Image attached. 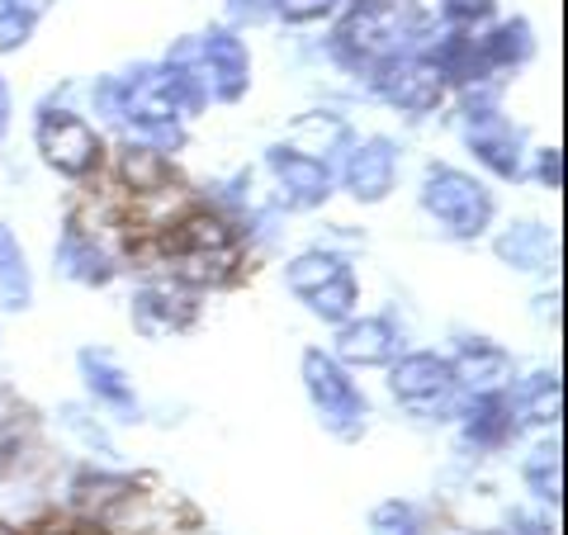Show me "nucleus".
I'll return each instance as SVG.
<instances>
[{
    "instance_id": "1",
    "label": "nucleus",
    "mask_w": 568,
    "mask_h": 535,
    "mask_svg": "<svg viewBox=\"0 0 568 535\" xmlns=\"http://www.w3.org/2000/svg\"><path fill=\"white\" fill-rule=\"evenodd\" d=\"M422 209L436 219V228L446 238H459V242H474L488 233L493 223V190L484 181H474L469 171L459 166H432L422 181Z\"/></svg>"
},
{
    "instance_id": "2",
    "label": "nucleus",
    "mask_w": 568,
    "mask_h": 535,
    "mask_svg": "<svg viewBox=\"0 0 568 535\" xmlns=\"http://www.w3.org/2000/svg\"><path fill=\"white\" fill-rule=\"evenodd\" d=\"M171 58L200 81L204 100L233 104L246 95V85H252V52H246V39H237L233 29H209L200 39L175 43Z\"/></svg>"
},
{
    "instance_id": "3",
    "label": "nucleus",
    "mask_w": 568,
    "mask_h": 535,
    "mask_svg": "<svg viewBox=\"0 0 568 535\" xmlns=\"http://www.w3.org/2000/svg\"><path fill=\"white\" fill-rule=\"evenodd\" d=\"M162 256L171 265L175 280L185 284H204V280H223L237 261V242L227 233L223 219H209V213H190L162 238Z\"/></svg>"
},
{
    "instance_id": "4",
    "label": "nucleus",
    "mask_w": 568,
    "mask_h": 535,
    "mask_svg": "<svg viewBox=\"0 0 568 535\" xmlns=\"http://www.w3.org/2000/svg\"><path fill=\"white\" fill-rule=\"evenodd\" d=\"M304 388L317 407V422L327 426L332 436L355 441L369 426V403L361 394V384L351 380V370L327 351H308L304 355Z\"/></svg>"
},
{
    "instance_id": "5",
    "label": "nucleus",
    "mask_w": 568,
    "mask_h": 535,
    "mask_svg": "<svg viewBox=\"0 0 568 535\" xmlns=\"http://www.w3.org/2000/svg\"><path fill=\"white\" fill-rule=\"evenodd\" d=\"M284 280H290V290L304 299L308 313L323 317V323L342 327L346 317H355V309H361V284H355L351 265L342 256H332V252L294 256L290 271H284Z\"/></svg>"
},
{
    "instance_id": "6",
    "label": "nucleus",
    "mask_w": 568,
    "mask_h": 535,
    "mask_svg": "<svg viewBox=\"0 0 568 535\" xmlns=\"http://www.w3.org/2000/svg\"><path fill=\"white\" fill-rule=\"evenodd\" d=\"M388 384H394V398L422 422H440L459 413V380L446 355H432V351L398 355Z\"/></svg>"
},
{
    "instance_id": "7",
    "label": "nucleus",
    "mask_w": 568,
    "mask_h": 535,
    "mask_svg": "<svg viewBox=\"0 0 568 535\" xmlns=\"http://www.w3.org/2000/svg\"><path fill=\"white\" fill-rule=\"evenodd\" d=\"M39 152H43V162L52 171H62V175H91L100 166V133L85 123L81 114H71V110H48L39 114Z\"/></svg>"
},
{
    "instance_id": "8",
    "label": "nucleus",
    "mask_w": 568,
    "mask_h": 535,
    "mask_svg": "<svg viewBox=\"0 0 568 535\" xmlns=\"http://www.w3.org/2000/svg\"><path fill=\"white\" fill-rule=\"evenodd\" d=\"M375 91L407 114H432L440 104V95H446V77H440L422 52H403V58L384 62L375 71Z\"/></svg>"
},
{
    "instance_id": "9",
    "label": "nucleus",
    "mask_w": 568,
    "mask_h": 535,
    "mask_svg": "<svg viewBox=\"0 0 568 535\" xmlns=\"http://www.w3.org/2000/svg\"><path fill=\"white\" fill-rule=\"evenodd\" d=\"M398 181V148L388 138H365L346 152V166H342V185L351 200L361 204H379L388 190Z\"/></svg>"
},
{
    "instance_id": "10",
    "label": "nucleus",
    "mask_w": 568,
    "mask_h": 535,
    "mask_svg": "<svg viewBox=\"0 0 568 535\" xmlns=\"http://www.w3.org/2000/svg\"><path fill=\"white\" fill-rule=\"evenodd\" d=\"M271 171L280 181V194L290 200L294 209H313L323 204L332 194V171L317 152H304V148H275L271 152Z\"/></svg>"
},
{
    "instance_id": "11",
    "label": "nucleus",
    "mask_w": 568,
    "mask_h": 535,
    "mask_svg": "<svg viewBox=\"0 0 568 535\" xmlns=\"http://www.w3.org/2000/svg\"><path fill=\"white\" fill-rule=\"evenodd\" d=\"M403 342L388 317H346L336 336V361L342 365H394Z\"/></svg>"
},
{
    "instance_id": "12",
    "label": "nucleus",
    "mask_w": 568,
    "mask_h": 535,
    "mask_svg": "<svg viewBox=\"0 0 568 535\" xmlns=\"http://www.w3.org/2000/svg\"><path fill=\"white\" fill-rule=\"evenodd\" d=\"M81 374H85V388H91V398L104 407V413H114L123 422L138 417L133 380L123 374V365L114 361L110 351H81Z\"/></svg>"
},
{
    "instance_id": "13",
    "label": "nucleus",
    "mask_w": 568,
    "mask_h": 535,
    "mask_svg": "<svg viewBox=\"0 0 568 535\" xmlns=\"http://www.w3.org/2000/svg\"><path fill=\"white\" fill-rule=\"evenodd\" d=\"M459 388H474V394H503L511 384V361L503 346L484 342V336H474V342L459 351V361H450Z\"/></svg>"
},
{
    "instance_id": "14",
    "label": "nucleus",
    "mask_w": 568,
    "mask_h": 535,
    "mask_svg": "<svg viewBox=\"0 0 568 535\" xmlns=\"http://www.w3.org/2000/svg\"><path fill=\"white\" fill-rule=\"evenodd\" d=\"M58 265L71 275V280H81V284H104L114 275V265L110 256H104V246L85 233V228L71 223L67 233H62V246H58Z\"/></svg>"
},
{
    "instance_id": "15",
    "label": "nucleus",
    "mask_w": 568,
    "mask_h": 535,
    "mask_svg": "<svg viewBox=\"0 0 568 535\" xmlns=\"http://www.w3.org/2000/svg\"><path fill=\"white\" fill-rule=\"evenodd\" d=\"M497 256L511 261L517 271H545V261L555 256V238H549L540 223H511L507 233L497 238Z\"/></svg>"
},
{
    "instance_id": "16",
    "label": "nucleus",
    "mask_w": 568,
    "mask_h": 535,
    "mask_svg": "<svg viewBox=\"0 0 568 535\" xmlns=\"http://www.w3.org/2000/svg\"><path fill=\"white\" fill-rule=\"evenodd\" d=\"M190 323V303H175L171 290H142L133 299V327L148 332V336H166V332H181Z\"/></svg>"
},
{
    "instance_id": "17",
    "label": "nucleus",
    "mask_w": 568,
    "mask_h": 535,
    "mask_svg": "<svg viewBox=\"0 0 568 535\" xmlns=\"http://www.w3.org/2000/svg\"><path fill=\"white\" fill-rule=\"evenodd\" d=\"M52 0H0V52H20L48 20Z\"/></svg>"
},
{
    "instance_id": "18",
    "label": "nucleus",
    "mask_w": 568,
    "mask_h": 535,
    "mask_svg": "<svg viewBox=\"0 0 568 535\" xmlns=\"http://www.w3.org/2000/svg\"><path fill=\"white\" fill-rule=\"evenodd\" d=\"M526 484L536 488V497H549V503H559V441L536 445V455L526 460Z\"/></svg>"
},
{
    "instance_id": "19",
    "label": "nucleus",
    "mask_w": 568,
    "mask_h": 535,
    "mask_svg": "<svg viewBox=\"0 0 568 535\" xmlns=\"http://www.w3.org/2000/svg\"><path fill=\"white\" fill-rule=\"evenodd\" d=\"M346 0H271V14L284 24H323L332 14H342Z\"/></svg>"
},
{
    "instance_id": "20",
    "label": "nucleus",
    "mask_w": 568,
    "mask_h": 535,
    "mask_svg": "<svg viewBox=\"0 0 568 535\" xmlns=\"http://www.w3.org/2000/svg\"><path fill=\"white\" fill-rule=\"evenodd\" d=\"M536 171H540V181H545L549 190H559V152H555V148L540 152V166H536Z\"/></svg>"
},
{
    "instance_id": "21",
    "label": "nucleus",
    "mask_w": 568,
    "mask_h": 535,
    "mask_svg": "<svg viewBox=\"0 0 568 535\" xmlns=\"http://www.w3.org/2000/svg\"><path fill=\"white\" fill-rule=\"evenodd\" d=\"M6 123H10V91H6V81H0V133H6Z\"/></svg>"
}]
</instances>
